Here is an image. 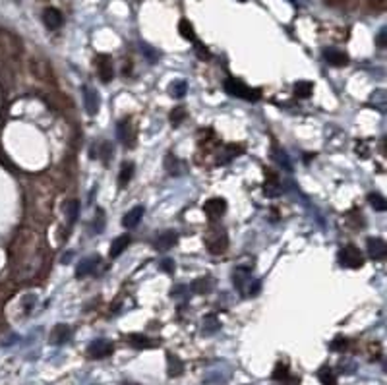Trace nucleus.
Returning <instances> with one entry per match:
<instances>
[{"label": "nucleus", "instance_id": "f3484780", "mask_svg": "<svg viewBox=\"0 0 387 385\" xmlns=\"http://www.w3.org/2000/svg\"><path fill=\"white\" fill-rule=\"evenodd\" d=\"M215 234V242H207V248L211 254H223L227 248V237L223 232H213Z\"/></svg>", "mask_w": 387, "mask_h": 385}, {"label": "nucleus", "instance_id": "7ed1b4c3", "mask_svg": "<svg viewBox=\"0 0 387 385\" xmlns=\"http://www.w3.org/2000/svg\"><path fill=\"white\" fill-rule=\"evenodd\" d=\"M366 250H368V255L374 260V262L385 260L387 244L381 240V238H368V240H366Z\"/></svg>", "mask_w": 387, "mask_h": 385}, {"label": "nucleus", "instance_id": "c9c22d12", "mask_svg": "<svg viewBox=\"0 0 387 385\" xmlns=\"http://www.w3.org/2000/svg\"><path fill=\"white\" fill-rule=\"evenodd\" d=\"M196 53H198L200 58H209V51H207L203 45H196Z\"/></svg>", "mask_w": 387, "mask_h": 385}, {"label": "nucleus", "instance_id": "aec40b11", "mask_svg": "<svg viewBox=\"0 0 387 385\" xmlns=\"http://www.w3.org/2000/svg\"><path fill=\"white\" fill-rule=\"evenodd\" d=\"M116 134H118V140L122 141V143H130V141H134V134H132V126L126 122V120H122V122L118 124V128H116Z\"/></svg>", "mask_w": 387, "mask_h": 385}, {"label": "nucleus", "instance_id": "423d86ee", "mask_svg": "<svg viewBox=\"0 0 387 385\" xmlns=\"http://www.w3.org/2000/svg\"><path fill=\"white\" fill-rule=\"evenodd\" d=\"M203 211H205L207 217L219 219L221 215L227 211V202H225L223 198H213V200H209L207 203H203Z\"/></svg>", "mask_w": 387, "mask_h": 385}, {"label": "nucleus", "instance_id": "9b49d317", "mask_svg": "<svg viewBox=\"0 0 387 385\" xmlns=\"http://www.w3.org/2000/svg\"><path fill=\"white\" fill-rule=\"evenodd\" d=\"M43 22L49 29H58L62 26V22H64V18H62V14L56 8H47L43 14Z\"/></svg>", "mask_w": 387, "mask_h": 385}, {"label": "nucleus", "instance_id": "2eb2a0df", "mask_svg": "<svg viewBox=\"0 0 387 385\" xmlns=\"http://www.w3.org/2000/svg\"><path fill=\"white\" fill-rule=\"evenodd\" d=\"M221 329V322L219 317L215 314H209L203 317L202 322V331L205 333V335H213V333H217Z\"/></svg>", "mask_w": 387, "mask_h": 385}, {"label": "nucleus", "instance_id": "4be33fe9", "mask_svg": "<svg viewBox=\"0 0 387 385\" xmlns=\"http://www.w3.org/2000/svg\"><path fill=\"white\" fill-rule=\"evenodd\" d=\"M184 372V364L180 362V358L178 356H173V354H168V376H180Z\"/></svg>", "mask_w": 387, "mask_h": 385}, {"label": "nucleus", "instance_id": "6e6552de", "mask_svg": "<svg viewBox=\"0 0 387 385\" xmlns=\"http://www.w3.org/2000/svg\"><path fill=\"white\" fill-rule=\"evenodd\" d=\"M176 242H178V234H176L175 230H167V232H163V234H159L157 237V240H155V248H157L159 252H167V250H170Z\"/></svg>", "mask_w": 387, "mask_h": 385}, {"label": "nucleus", "instance_id": "393cba45", "mask_svg": "<svg viewBox=\"0 0 387 385\" xmlns=\"http://www.w3.org/2000/svg\"><path fill=\"white\" fill-rule=\"evenodd\" d=\"M186 91H188V83H186L184 79H176V81H173V85H170V95L173 97L180 99V97L186 95Z\"/></svg>", "mask_w": 387, "mask_h": 385}, {"label": "nucleus", "instance_id": "f03ea898", "mask_svg": "<svg viewBox=\"0 0 387 385\" xmlns=\"http://www.w3.org/2000/svg\"><path fill=\"white\" fill-rule=\"evenodd\" d=\"M339 260L345 267H351V269H358L364 265V255L360 254V250L356 246H345L339 252Z\"/></svg>", "mask_w": 387, "mask_h": 385}, {"label": "nucleus", "instance_id": "c756f323", "mask_svg": "<svg viewBox=\"0 0 387 385\" xmlns=\"http://www.w3.org/2000/svg\"><path fill=\"white\" fill-rule=\"evenodd\" d=\"M66 213H68V221H70V225H74L76 219H78V215H79V203L78 202H70L68 205H66Z\"/></svg>", "mask_w": 387, "mask_h": 385}, {"label": "nucleus", "instance_id": "e433bc0d", "mask_svg": "<svg viewBox=\"0 0 387 385\" xmlns=\"http://www.w3.org/2000/svg\"><path fill=\"white\" fill-rule=\"evenodd\" d=\"M143 53H145V56H147L151 62L157 60V54L153 53V51H151V47H147V45H143Z\"/></svg>", "mask_w": 387, "mask_h": 385}, {"label": "nucleus", "instance_id": "b1692460", "mask_svg": "<svg viewBox=\"0 0 387 385\" xmlns=\"http://www.w3.org/2000/svg\"><path fill=\"white\" fill-rule=\"evenodd\" d=\"M273 159H275V163H279L281 165V168H285V170H290L292 166H290V161L287 159V153L283 151V149L279 147H273Z\"/></svg>", "mask_w": 387, "mask_h": 385}, {"label": "nucleus", "instance_id": "a878e982", "mask_svg": "<svg viewBox=\"0 0 387 385\" xmlns=\"http://www.w3.org/2000/svg\"><path fill=\"white\" fill-rule=\"evenodd\" d=\"M130 345L132 347H136V349H149V347H153V343L145 337V335H130Z\"/></svg>", "mask_w": 387, "mask_h": 385}, {"label": "nucleus", "instance_id": "4c0bfd02", "mask_svg": "<svg viewBox=\"0 0 387 385\" xmlns=\"http://www.w3.org/2000/svg\"><path fill=\"white\" fill-rule=\"evenodd\" d=\"M345 347H347V341H345V339H337V341L331 345V349L333 350H341V349H345Z\"/></svg>", "mask_w": 387, "mask_h": 385}, {"label": "nucleus", "instance_id": "39448f33", "mask_svg": "<svg viewBox=\"0 0 387 385\" xmlns=\"http://www.w3.org/2000/svg\"><path fill=\"white\" fill-rule=\"evenodd\" d=\"M113 352V345L109 341H105V339H99V341H93L91 345H89L88 349V354L91 356V358H105V356H109Z\"/></svg>", "mask_w": 387, "mask_h": 385}, {"label": "nucleus", "instance_id": "9d476101", "mask_svg": "<svg viewBox=\"0 0 387 385\" xmlns=\"http://www.w3.org/2000/svg\"><path fill=\"white\" fill-rule=\"evenodd\" d=\"M97 263H99V255H89L85 260H81L79 265L76 267V277H88L95 271Z\"/></svg>", "mask_w": 387, "mask_h": 385}, {"label": "nucleus", "instance_id": "a211bd4d", "mask_svg": "<svg viewBox=\"0 0 387 385\" xmlns=\"http://www.w3.org/2000/svg\"><path fill=\"white\" fill-rule=\"evenodd\" d=\"M211 289H213V281L209 279V277H205V279H196L192 285H190V290H192V292H196V294L209 292Z\"/></svg>", "mask_w": 387, "mask_h": 385}, {"label": "nucleus", "instance_id": "473e14b6", "mask_svg": "<svg viewBox=\"0 0 387 385\" xmlns=\"http://www.w3.org/2000/svg\"><path fill=\"white\" fill-rule=\"evenodd\" d=\"M99 147H101V151H99L97 155H99V157H101L106 163V161H109V157L113 155V145H111V143H106V141H103V143H101Z\"/></svg>", "mask_w": 387, "mask_h": 385}, {"label": "nucleus", "instance_id": "cd10ccee", "mask_svg": "<svg viewBox=\"0 0 387 385\" xmlns=\"http://www.w3.org/2000/svg\"><path fill=\"white\" fill-rule=\"evenodd\" d=\"M264 194L267 196V198H275V196L281 194V188H279V184H277V180H275V176L269 175V182L265 184Z\"/></svg>", "mask_w": 387, "mask_h": 385}, {"label": "nucleus", "instance_id": "0eeeda50", "mask_svg": "<svg viewBox=\"0 0 387 385\" xmlns=\"http://www.w3.org/2000/svg\"><path fill=\"white\" fill-rule=\"evenodd\" d=\"M143 213H145V209H143L141 205H136V207H132V209L128 211V213H124L122 227L124 228H136L138 225H140V221L143 219Z\"/></svg>", "mask_w": 387, "mask_h": 385}, {"label": "nucleus", "instance_id": "5701e85b", "mask_svg": "<svg viewBox=\"0 0 387 385\" xmlns=\"http://www.w3.org/2000/svg\"><path fill=\"white\" fill-rule=\"evenodd\" d=\"M178 31H180V35L184 37V39H188V41H196L193 27H192V24H190L188 19H180V24H178Z\"/></svg>", "mask_w": 387, "mask_h": 385}, {"label": "nucleus", "instance_id": "bb28decb", "mask_svg": "<svg viewBox=\"0 0 387 385\" xmlns=\"http://www.w3.org/2000/svg\"><path fill=\"white\" fill-rule=\"evenodd\" d=\"M368 202L372 203V207L376 211H385L387 209V202H385V198L383 196H379V194H370L368 196Z\"/></svg>", "mask_w": 387, "mask_h": 385}, {"label": "nucleus", "instance_id": "c85d7f7f", "mask_svg": "<svg viewBox=\"0 0 387 385\" xmlns=\"http://www.w3.org/2000/svg\"><path fill=\"white\" fill-rule=\"evenodd\" d=\"M370 103L374 106H378L379 111L383 113V111H385V91H383V89H378V91L372 95V101H370Z\"/></svg>", "mask_w": 387, "mask_h": 385}, {"label": "nucleus", "instance_id": "7c9ffc66", "mask_svg": "<svg viewBox=\"0 0 387 385\" xmlns=\"http://www.w3.org/2000/svg\"><path fill=\"white\" fill-rule=\"evenodd\" d=\"M319 379H321V383H324V385H337L333 372H331L329 368H324V370L319 372Z\"/></svg>", "mask_w": 387, "mask_h": 385}, {"label": "nucleus", "instance_id": "2f4dec72", "mask_svg": "<svg viewBox=\"0 0 387 385\" xmlns=\"http://www.w3.org/2000/svg\"><path fill=\"white\" fill-rule=\"evenodd\" d=\"M184 118H186V111L182 109V106H178V109H175V111L170 113V122L175 124V126L182 122Z\"/></svg>", "mask_w": 387, "mask_h": 385}, {"label": "nucleus", "instance_id": "72a5a7b5", "mask_svg": "<svg viewBox=\"0 0 387 385\" xmlns=\"http://www.w3.org/2000/svg\"><path fill=\"white\" fill-rule=\"evenodd\" d=\"M161 269L165 273H173L175 271V262H173V260H163V262H161Z\"/></svg>", "mask_w": 387, "mask_h": 385}, {"label": "nucleus", "instance_id": "f257e3e1", "mask_svg": "<svg viewBox=\"0 0 387 385\" xmlns=\"http://www.w3.org/2000/svg\"><path fill=\"white\" fill-rule=\"evenodd\" d=\"M225 91L232 97H238V99H246V101H257L260 99V89H250L240 79L229 78L225 81Z\"/></svg>", "mask_w": 387, "mask_h": 385}, {"label": "nucleus", "instance_id": "f704fd0d", "mask_svg": "<svg viewBox=\"0 0 387 385\" xmlns=\"http://www.w3.org/2000/svg\"><path fill=\"white\" fill-rule=\"evenodd\" d=\"M385 29H379V33H378V37H376V43H378V47L379 49H385Z\"/></svg>", "mask_w": 387, "mask_h": 385}, {"label": "nucleus", "instance_id": "6ab92c4d", "mask_svg": "<svg viewBox=\"0 0 387 385\" xmlns=\"http://www.w3.org/2000/svg\"><path fill=\"white\" fill-rule=\"evenodd\" d=\"M312 91H314L312 81L302 79V81H296V83H294V95L300 97V99H306V97H310V95H312Z\"/></svg>", "mask_w": 387, "mask_h": 385}, {"label": "nucleus", "instance_id": "20e7f679", "mask_svg": "<svg viewBox=\"0 0 387 385\" xmlns=\"http://www.w3.org/2000/svg\"><path fill=\"white\" fill-rule=\"evenodd\" d=\"M83 105H85V111H88V114H97V111H99V105H101V99H99V93H97L95 89H91L89 85H83Z\"/></svg>", "mask_w": 387, "mask_h": 385}, {"label": "nucleus", "instance_id": "dca6fc26", "mask_svg": "<svg viewBox=\"0 0 387 385\" xmlns=\"http://www.w3.org/2000/svg\"><path fill=\"white\" fill-rule=\"evenodd\" d=\"M165 168H167L168 175H182V170H184V163L180 161L178 157H175V155H167L165 157Z\"/></svg>", "mask_w": 387, "mask_h": 385}, {"label": "nucleus", "instance_id": "412c9836", "mask_svg": "<svg viewBox=\"0 0 387 385\" xmlns=\"http://www.w3.org/2000/svg\"><path fill=\"white\" fill-rule=\"evenodd\" d=\"M132 175H134V165L132 163H124L120 166V173H118V186L124 188L126 184L132 180Z\"/></svg>", "mask_w": 387, "mask_h": 385}, {"label": "nucleus", "instance_id": "ddd939ff", "mask_svg": "<svg viewBox=\"0 0 387 385\" xmlns=\"http://www.w3.org/2000/svg\"><path fill=\"white\" fill-rule=\"evenodd\" d=\"M72 335V329L68 327V325H56L53 331H51V343L53 345H62V343H66L68 339H70Z\"/></svg>", "mask_w": 387, "mask_h": 385}, {"label": "nucleus", "instance_id": "1a4fd4ad", "mask_svg": "<svg viewBox=\"0 0 387 385\" xmlns=\"http://www.w3.org/2000/svg\"><path fill=\"white\" fill-rule=\"evenodd\" d=\"M97 72H99V78L103 79L105 83H109L113 79V64H111V58L106 54H101L99 60H97Z\"/></svg>", "mask_w": 387, "mask_h": 385}, {"label": "nucleus", "instance_id": "4468645a", "mask_svg": "<svg viewBox=\"0 0 387 385\" xmlns=\"http://www.w3.org/2000/svg\"><path fill=\"white\" fill-rule=\"evenodd\" d=\"M128 244H130V237H128V234L116 237L115 240H113V244H111V250H109L111 258H118V255L122 254L124 250L128 248Z\"/></svg>", "mask_w": 387, "mask_h": 385}, {"label": "nucleus", "instance_id": "f8f14e48", "mask_svg": "<svg viewBox=\"0 0 387 385\" xmlns=\"http://www.w3.org/2000/svg\"><path fill=\"white\" fill-rule=\"evenodd\" d=\"M324 58L333 66H345L349 62V56L345 53H341L339 49H326L324 51Z\"/></svg>", "mask_w": 387, "mask_h": 385}]
</instances>
